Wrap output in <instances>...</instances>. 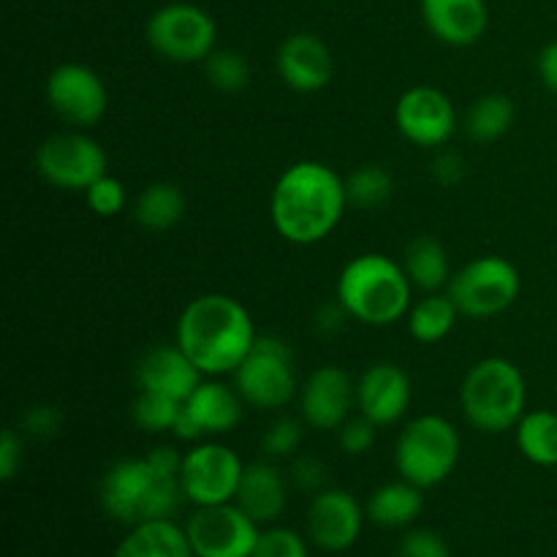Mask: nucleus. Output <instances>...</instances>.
<instances>
[{
  "label": "nucleus",
  "mask_w": 557,
  "mask_h": 557,
  "mask_svg": "<svg viewBox=\"0 0 557 557\" xmlns=\"http://www.w3.org/2000/svg\"><path fill=\"white\" fill-rule=\"evenodd\" d=\"M346 210V177L321 161L292 163L272 185V228L299 248L324 243L341 226Z\"/></svg>",
  "instance_id": "f257e3e1"
},
{
  "label": "nucleus",
  "mask_w": 557,
  "mask_h": 557,
  "mask_svg": "<svg viewBox=\"0 0 557 557\" xmlns=\"http://www.w3.org/2000/svg\"><path fill=\"white\" fill-rule=\"evenodd\" d=\"M256 332L248 308L232 294L210 292L190 299L174 326V343L188 354L205 379L232 375L253 348Z\"/></svg>",
  "instance_id": "f03ea898"
},
{
  "label": "nucleus",
  "mask_w": 557,
  "mask_h": 557,
  "mask_svg": "<svg viewBox=\"0 0 557 557\" xmlns=\"http://www.w3.org/2000/svg\"><path fill=\"white\" fill-rule=\"evenodd\" d=\"M180 468L183 455L174 446H156L145 457L114 462L101 479L103 511L123 525L172 520L185 500Z\"/></svg>",
  "instance_id": "7ed1b4c3"
},
{
  "label": "nucleus",
  "mask_w": 557,
  "mask_h": 557,
  "mask_svg": "<svg viewBox=\"0 0 557 557\" xmlns=\"http://www.w3.org/2000/svg\"><path fill=\"white\" fill-rule=\"evenodd\" d=\"M337 302L364 326H392L413 305V283L403 264L384 253H359L337 275Z\"/></svg>",
  "instance_id": "20e7f679"
},
{
  "label": "nucleus",
  "mask_w": 557,
  "mask_h": 557,
  "mask_svg": "<svg viewBox=\"0 0 557 557\" xmlns=\"http://www.w3.org/2000/svg\"><path fill=\"white\" fill-rule=\"evenodd\" d=\"M460 408L473 430L509 433L528 413V381L520 364L506 357L479 359L460 386Z\"/></svg>",
  "instance_id": "39448f33"
},
{
  "label": "nucleus",
  "mask_w": 557,
  "mask_h": 557,
  "mask_svg": "<svg viewBox=\"0 0 557 557\" xmlns=\"http://www.w3.org/2000/svg\"><path fill=\"white\" fill-rule=\"evenodd\" d=\"M460 451V430L441 413H422L406 422L397 435L395 468L400 479L419 490H433L455 473Z\"/></svg>",
  "instance_id": "423d86ee"
},
{
  "label": "nucleus",
  "mask_w": 557,
  "mask_h": 557,
  "mask_svg": "<svg viewBox=\"0 0 557 557\" xmlns=\"http://www.w3.org/2000/svg\"><path fill=\"white\" fill-rule=\"evenodd\" d=\"M245 406L259 411H281L299 395V375L294 351L283 337L259 335L248 357L232 373Z\"/></svg>",
  "instance_id": "0eeeda50"
},
{
  "label": "nucleus",
  "mask_w": 557,
  "mask_h": 557,
  "mask_svg": "<svg viewBox=\"0 0 557 557\" xmlns=\"http://www.w3.org/2000/svg\"><path fill=\"white\" fill-rule=\"evenodd\" d=\"M145 38L158 58L174 65L205 63L218 49V25L196 3H166L150 14Z\"/></svg>",
  "instance_id": "6e6552de"
},
{
  "label": "nucleus",
  "mask_w": 557,
  "mask_h": 557,
  "mask_svg": "<svg viewBox=\"0 0 557 557\" xmlns=\"http://www.w3.org/2000/svg\"><path fill=\"white\" fill-rule=\"evenodd\" d=\"M449 297L468 319H495L522 294V275L506 256H479L451 275Z\"/></svg>",
  "instance_id": "1a4fd4ad"
},
{
  "label": "nucleus",
  "mask_w": 557,
  "mask_h": 557,
  "mask_svg": "<svg viewBox=\"0 0 557 557\" xmlns=\"http://www.w3.org/2000/svg\"><path fill=\"white\" fill-rule=\"evenodd\" d=\"M38 177L60 190H87L109 172V156L87 131H60L47 136L33 156Z\"/></svg>",
  "instance_id": "9d476101"
},
{
  "label": "nucleus",
  "mask_w": 557,
  "mask_h": 557,
  "mask_svg": "<svg viewBox=\"0 0 557 557\" xmlns=\"http://www.w3.org/2000/svg\"><path fill=\"white\" fill-rule=\"evenodd\" d=\"M243 473L245 462L232 446L205 438L196 441L183 455L180 484H183L185 500L194 506L232 504L237 500Z\"/></svg>",
  "instance_id": "9b49d317"
},
{
  "label": "nucleus",
  "mask_w": 557,
  "mask_h": 557,
  "mask_svg": "<svg viewBox=\"0 0 557 557\" xmlns=\"http://www.w3.org/2000/svg\"><path fill=\"white\" fill-rule=\"evenodd\" d=\"M49 109L71 128H92L109 109L107 82L85 63H60L44 82Z\"/></svg>",
  "instance_id": "f8f14e48"
},
{
  "label": "nucleus",
  "mask_w": 557,
  "mask_h": 557,
  "mask_svg": "<svg viewBox=\"0 0 557 557\" xmlns=\"http://www.w3.org/2000/svg\"><path fill=\"white\" fill-rule=\"evenodd\" d=\"M185 533L196 557H253L261 525L239 509L237 500L218 506H196Z\"/></svg>",
  "instance_id": "ddd939ff"
},
{
  "label": "nucleus",
  "mask_w": 557,
  "mask_h": 557,
  "mask_svg": "<svg viewBox=\"0 0 557 557\" xmlns=\"http://www.w3.org/2000/svg\"><path fill=\"white\" fill-rule=\"evenodd\" d=\"M395 125L408 145L438 150L457 131L455 101L433 85H413L397 98Z\"/></svg>",
  "instance_id": "4468645a"
},
{
  "label": "nucleus",
  "mask_w": 557,
  "mask_h": 557,
  "mask_svg": "<svg viewBox=\"0 0 557 557\" xmlns=\"http://www.w3.org/2000/svg\"><path fill=\"white\" fill-rule=\"evenodd\" d=\"M299 417L313 430H337L357 406V381L337 364L315 368L299 386Z\"/></svg>",
  "instance_id": "2eb2a0df"
},
{
  "label": "nucleus",
  "mask_w": 557,
  "mask_h": 557,
  "mask_svg": "<svg viewBox=\"0 0 557 557\" xmlns=\"http://www.w3.org/2000/svg\"><path fill=\"white\" fill-rule=\"evenodd\" d=\"M364 509L351 493L324 487L308 506V539L324 553H346L357 544L364 525Z\"/></svg>",
  "instance_id": "dca6fc26"
},
{
  "label": "nucleus",
  "mask_w": 557,
  "mask_h": 557,
  "mask_svg": "<svg viewBox=\"0 0 557 557\" xmlns=\"http://www.w3.org/2000/svg\"><path fill=\"white\" fill-rule=\"evenodd\" d=\"M275 71L283 85L294 92H319L335 76V58L324 38L299 30L281 41L275 52Z\"/></svg>",
  "instance_id": "f3484780"
},
{
  "label": "nucleus",
  "mask_w": 557,
  "mask_h": 557,
  "mask_svg": "<svg viewBox=\"0 0 557 557\" xmlns=\"http://www.w3.org/2000/svg\"><path fill=\"white\" fill-rule=\"evenodd\" d=\"M413 384L395 362H375L357 381V411L375 428H392L408 413Z\"/></svg>",
  "instance_id": "a211bd4d"
},
{
  "label": "nucleus",
  "mask_w": 557,
  "mask_h": 557,
  "mask_svg": "<svg viewBox=\"0 0 557 557\" xmlns=\"http://www.w3.org/2000/svg\"><path fill=\"white\" fill-rule=\"evenodd\" d=\"M205 381L188 354L177 343H158L147 348L136 362V384L145 392H158V395L174 397L185 403L190 392Z\"/></svg>",
  "instance_id": "6ab92c4d"
},
{
  "label": "nucleus",
  "mask_w": 557,
  "mask_h": 557,
  "mask_svg": "<svg viewBox=\"0 0 557 557\" xmlns=\"http://www.w3.org/2000/svg\"><path fill=\"white\" fill-rule=\"evenodd\" d=\"M419 11L430 36L455 49L482 41L490 25L487 0H419Z\"/></svg>",
  "instance_id": "aec40b11"
},
{
  "label": "nucleus",
  "mask_w": 557,
  "mask_h": 557,
  "mask_svg": "<svg viewBox=\"0 0 557 557\" xmlns=\"http://www.w3.org/2000/svg\"><path fill=\"white\" fill-rule=\"evenodd\" d=\"M183 411L199 430L201 441L221 438L239 428L245 413V400L239 397L237 386H228L218 379H205L188 400L183 403Z\"/></svg>",
  "instance_id": "412c9836"
},
{
  "label": "nucleus",
  "mask_w": 557,
  "mask_h": 557,
  "mask_svg": "<svg viewBox=\"0 0 557 557\" xmlns=\"http://www.w3.org/2000/svg\"><path fill=\"white\" fill-rule=\"evenodd\" d=\"M239 509L248 511L259 525H270L286 511L288 504V484L281 468L267 457L245 466L243 482L237 493Z\"/></svg>",
  "instance_id": "4be33fe9"
},
{
  "label": "nucleus",
  "mask_w": 557,
  "mask_h": 557,
  "mask_svg": "<svg viewBox=\"0 0 557 557\" xmlns=\"http://www.w3.org/2000/svg\"><path fill=\"white\" fill-rule=\"evenodd\" d=\"M112 557H196L185 528L174 520H147L131 525Z\"/></svg>",
  "instance_id": "5701e85b"
},
{
  "label": "nucleus",
  "mask_w": 557,
  "mask_h": 557,
  "mask_svg": "<svg viewBox=\"0 0 557 557\" xmlns=\"http://www.w3.org/2000/svg\"><path fill=\"white\" fill-rule=\"evenodd\" d=\"M424 490L417 484L397 479V482H386L370 495L364 515L373 525L379 528H408L419 520L424 509Z\"/></svg>",
  "instance_id": "b1692460"
},
{
  "label": "nucleus",
  "mask_w": 557,
  "mask_h": 557,
  "mask_svg": "<svg viewBox=\"0 0 557 557\" xmlns=\"http://www.w3.org/2000/svg\"><path fill=\"white\" fill-rule=\"evenodd\" d=\"M403 270L413 288L424 294L441 292L451 281V261L444 245L435 237H417L406 245L403 256Z\"/></svg>",
  "instance_id": "393cba45"
},
{
  "label": "nucleus",
  "mask_w": 557,
  "mask_h": 557,
  "mask_svg": "<svg viewBox=\"0 0 557 557\" xmlns=\"http://www.w3.org/2000/svg\"><path fill=\"white\" fill-rule=\"evenodd\" d=\"M460 308L455 305V299L449 297V292H433L424 294L422 299L411 305L406 321L408 332H411L413 341L424 343V346H433V343L446 341L451 335V330L457 326L460 319Z\"/></svg>",
  "instance_id": "a878e982"
},
{
  "label": "nucleus",
  "mask_w": 557,
  "mask_h": 557,
  "mask_svg": "<svg viewBox=\"0 0 557 557\" xmlns=\"http://www.w3.org/2000/svg\"><path fill=\"white\" fill-rule=\"evenodd\" d=\"M185 196L174 183H152L136 196L134 201V221L145 232L163 234L177 226L185 218Z\"/></svg>",
  "instance_id": "bb28decb"
},
{
  "label": "nucleus",
  "mask_w": 557,
  "mask_h": 557,
  "mask_svg": "<svg viewBox=\"0 0 557 557\" xmlns=\"http://www.w3.org/2000/svg\"><path fill=\"white\" fill-rule=\"evenodd\" d=\"M515 117V101L506 92H484L468 107L466 134L468 139L479 141V145H493L509 134Z\"/></svg>",
  "instance_id": "cd10ccee"
},
{
  "label": "nucleus",
  "mask_w": 557,
  "mask_h": 557,
  "mask_svg": "<svg viewBox=\"0 0 557 557\" xmlns=\"http://www.w3.org/2000/svg\"><path fill=\"white\" fill-rule=\"evenodd\" d=\"M520 455L539 468H557V413L549 408L528 411L515 428Z\"/></svg>",
  "instance_id": "c85d7f7f"
},
{
  "label": "nucleus",
  "mask_w": 557,
  "mask_h": 557,
  "mask_svg": "<svg viewBox=\"0 0 557 557\" xmlns=\"http://www.w3.org/2000/svg\"><path fill=\"white\" fill-rule=\"evenodd\" d=\"M346 194L351 207L373 210V207H381L384 201L392 199L395 177L384 166H379V163H364V166H357L346 177Z\"/></svg>",
  "instance_id": "c756f323"
},
{
  "label": "nucleus",
  "mask_w": 557,
  "mask_h": 557,
  "mask_svg": "<svg viewBox=\"0 0 557 557\" xmlns=\"http://www.w3.org/2000/svg\"><path fill=\"white\" fill-rule=\"evenodd\" d=\"M205 76L218 92H243L250 85V65L245 54L234 52V49H215L210 58L205 60Z\"/></svg>",
  "instance_id": "7c9ffc66"
},
{
  "label": "nucleus",
  "mask_w": 557,
  "mask_h": 557,
  "mask_svg": "<svg viewBox=\"0 0 557 557\" xmlns=\"http://www.w3.org/2000/svg\"><path fill=\"white\" fill-rule=\"evenodd\" d=\"M180 411H183V403L174 400V397L139 389L134 403V422L147 433H172Z\"/></svg>",
  "instance_id": "2f4dec72"
},
{
  "label": "nucleus",
  "mask_w": 557,
  "mask_h": 557,
  "mask_svg": "<svg viewBox=\"0 0 557 557\" xmlns=\"http://www.w3.org/2000/svg\"><path fill=\"white\" fill-rule=\"evenodd\" d=\"M305 435V422L302 417H277L275 422L267 428V433L261 435V451H264L270 460H286L294 457L302 446Z\"/></svg>",
  "instance_id": "473e14b6"
},
{
  "label": "nucleus",
  "mask_w": 557,
  "mask_h": 557,
  "mask_svg": "<svg viewBox=\"0 0 557 557\" xmlns=\"http://www.w3.org/2000/svg\"><path fill=\"white\" fill-rule=\"evenodd\" d=\"M85 199L87 207H90L98 218H114L125 210V205H128V190H125V185L120 183L117 177H112V174L107 172L85 190Z\"/></svg>",
  "instance_id": "72a5a7b5"
},
{
  "label": "nucleus",
  "mask_w": 557,
  "mask_h": 557,
  "mask_svg": "<svg viewBox=\"0 0 557 557\" xmlns=\"http://www.w3.org/2000/svg\"><path fill=\"white\" fill-rule=\"evenodd\" d=\"M253 557H310L308 542L294 528H267L261 531Z\"/></svg>",
  "instance_id": "f704fd0d"
},
{
  "label": "nucleus",
  "mask_w": 557,
  "mask_h": 557,
  "mask_svg": "<svg viewBox=\"0 0 557 557\" xmlns=\"http://www.w3.org/2000/svg\"><path fill=\"white\" fill-rule=\"evenodd\" d=\"M375 430L379 428H375L370 419H364L362 413H357V417H348L346 422L335 430L337 446H341V451H346L348 457H362L364 451L373 449Z\"/></svg>",
  "instance_id": "c9c22d12"
},
{
  "label": "nucleus",
  "mask_w": 557,
  "mask_h": 557,
  "mask_svg": "<svg viewBox=\"0 0 557 557\" xmlns=\"http://www.w3.org/2000/svg\"><path fill=\"white\" fill-rule=\"evenodd\" d=\"M400 557H451V549L441 533L430 528H413L403 536Z\"/></svg>",
  "instance_id": "e433bc0d"
},
{
  "label": "nucleus",
  "mask_w": 557,
  "mask_h": 557,
  "mask_svg": "<svg viewBox=\"0 0 557 557\" xmlns=\"http://www.w3.org/2000/svg\"><path fill=\"white\" fill-rule=\"evenodd\" d=\"M288 476H292L294 487L302 490V493L315 495L326 487V468H324V462L313 455L294 457Z\"/></svg>",
  "instance_id": "4c0bfd02"
},
{
  "label": "nucleus",
  "mask_w": 557,
  "mask_h": 557,
  "mask_svg": "<svg viewBox=\"0 0 557 557\" xmlns=\"http://www.w3.org/2000/svg\"><path fill=\"white\" fill-rule=\"evenodd\" d=\"M22 462H25L22 435L14 428H5L3 438H0V479L3 482H14L16 473L22 471Z\"/></svg>",
  "instance_id": "58836bf2"
},
{
  "label": "nucleus",
  "mask_w": 557,
  "mask_h": 557,
  "mask_svg": "<svg viewBox=\"0 0 557 557\" xmlns=\"http://www.w3.org/2000/svg\"><path fill=\"white\" fill-rule=\"evenodd\" d=\"M60 424H63V413L54 406H33L22 419V433L33 435V438H52L58 435Z\"/></svg>",
  "instance_id": "ea45409f"
},
{
  "label": "nucleus",
  "mask_w": 557,
  "mask_h": 557,
  "mask_svg": "<svg viewBox=\"0 0 557 557\" xmlns=\"http://www.w3.org/2000/svg\"><path fill=\"white\" fill-rule=\"evenodd\" d=\"M433 177L441 185H455L466 177V163L457 152H438L433 161Z\"/></svg>",
  "instance_id": "a19ab883"
},
{
  "label": "nucleus",
  "mask_w": 557,
  "mask_h": 557,
  "mask_svg": "<svg viewBox=\"0 0 557 557\" xmlns=\"http://www.w3.org/2000/svg\"><path fill=\"white\" fill-rule=\"evenodd\" d=\"M536 74L542 85L557 98V38L555 41L544 44L542 52L536 58Z\"/></svg>",
  "instance_id": "79ce46f5"
}]
</instances>
